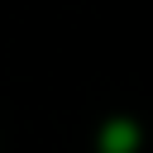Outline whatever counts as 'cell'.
Here are the masks:
<instances>
[{
	"mask_svg": "<svg viewBox=\"0 0 153 153\" xmlns=\"http://www.w3.org/2000/svg\"><path fill=\"white\" fill-rule=\"evenodd\" d=\"M139 143V129L129 124V120H115V124H105V139H100V148L105 153H129Z\"/></svg>",
	"mask_w": 153,
	"mask_h": 153,
	"instance_id": "1",
	"label": "cell"
}]
</instances>
